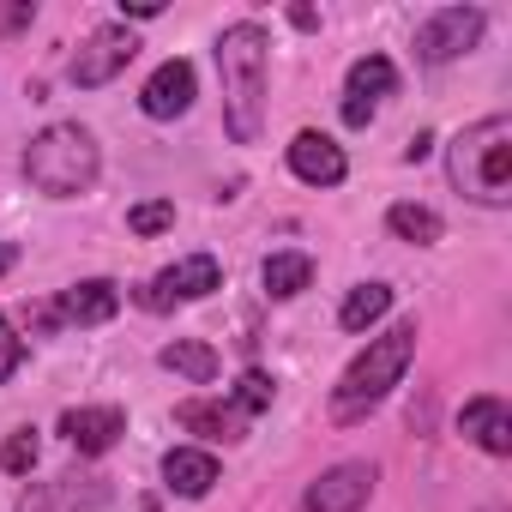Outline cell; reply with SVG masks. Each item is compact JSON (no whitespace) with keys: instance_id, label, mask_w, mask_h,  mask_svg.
<instances>
[{"instance_id":"6da1fadb","label":"cell","mask_w":512,"mask_h":512,"mask_svg":"<svg viewBox=\"0 0 512 512\" xmlns=\"http://www.w3.org/2000/svg\"><path fill=\"white\" fill-rule=\"evenodd\" d=\"M217 79H223V127L235 145H253L266 127V79H272V43L266 31L241 19L217 37Z\"/></svg>"},{"instance_id":"7a4b0ae2","label":"cell","mask_w":512,"mask_h":512,"mask_svg":"<svg viewBox=\"0 0 512 512\" xmlns=\"http://www.w3.org/2000/svg\"><path fill=\"white\" fill-rule=\"evenodd\" d=\"M410 356H416V320H398L392 332L368 338V350L344 368V380H338V392H332V422H338V428L368 422V416L386 404V392L404 380Z\"/></svg>"},{"instance_id":"3957f363","label":"cell","mask_w":512,"mask_h":512,"mask_svg":"<svg viewBox=\"0 0 512 512\" xmlns=\"http://www.w3.org/2000/svg\"><path fill=\"white\" fill-rule=\"evenodd\" d=\"M446 175L476 205H506L512 199V121L488 115V121L464 127L446 151Z\"/></svg>"},{"instance_id":"277c9868","label":"cell","mask_w":512,"mask_h":512,"mask_svg":"<svg viewBox=\"0 0 512 512\" xmlns=\"http://www.w3.org/2000/svg\"><path fill=\"white\" fill-rule=\"evenodd\" d=\"M97 169H103L97 139H91L79 121H55V127H43V133L31 139V151H25V181H31L37 193H49V199H73V193H85V187L97 181Z\"/></svg>"},{"instance_id":"5b68a950","label":"cell","mask_w":512,"mask_h":512,"mask_svg":"<svg viewBox=\"0 0 512 512\" xmlns=\"http://www.w3.org/2000/svg\"><path fill=\"white\" fill-rule=\"evenodd\" d=\"M211 290H223V266L211 260V253H193V260L157 272V278L139 290V308H145V314H163V308H175V302H199V296H211Z\"/></svg>"},{"instance_id":"8992f818","label":"cell","mask_w":512,"mask_h":512,"mask_svg":"<svg viewBox=\"0 0 512 512\" xmlns=\"http://www.w3.org/2000/svg\"><path fill=\"white\" fill-rule=\"evenodd\" d=\"M133 55H139V37H133L127 25H103V31H91V43L73 55L67 79H73L79 91H97V85H109L115 73H127Z\"/></svg>"},{"instance_id":"52a82bcc","label":"cell","mask_w":512,"mask_h":512,"mask_svg":"<svg viewBox=\"0 0 512 512\" xmlns=\"http://www.w3.org/2000/svg\"><path fill=\"white\" fill-rule=\"evenodd\" d=\"M374 482H380V470H374V464H362V458L332 464L326 476H314V482H308L302 512H362V506L374 500Z\"/></svg>"},{"instance_id":"ba28073f","label":"cell","mask_w":512,"mask_h":512,"mask_svg":"<svg viewBox=\"0 0 512 512\" xmlns=\"http://www.w3.org/2000/svg\"><path fill=\"white\" fill-rule=\"evenodd\" d=\"M482 13L476 7H440L434 19H422V31H416V55L428 61V67H446V61H458L464 49H476V37H482Z\"/></svg>"},{"instance_id":"9c48e42d","label":"cell","mask_w":512,"mask_h":512,"mask_svg":"<svg viewBox=\"0 0 512 512\" xmlns=\"http://www.w3.org/2000/svg\"><path fill=\"white\" fill-rule=\"evenodd\" d=\"M392 91H398V67L386 55H362L350 67V79H344V121L350 127H368L374 109H380V97H392Z\"/></svg>"},{"instance_id":"30bf717a","label":"cell","mask_w":512,"mask_h":512,"mask_svg":"<svg viewBox=\"0 0 512 512\" xmlns=\"http://www.w3.org/2000/svg\"><path fill=\"white\" fill-rule=\"evenodd\" d=\"M61 434H67L85 458H103V452L127 434V410H115V404H79V410L61 416Z\"/></svg>"},{"instance_id":"8fae6325","label":"cell","mask_w":512,"mask_h":512,"mask_svg":"<svg viewBox=\"0 0 512 512\" xmlns=\"http://www.w3.org/2000/svg\"><path fill=\"white\" fill-rule=\"evenodd\" d=\"M290 169H296L308 187H338V181L350 175L344 145H338V139H326V133H314V127L290 139Z\"/></svg>"},{"instance_id":"7c38bea8","label":"cell","mask_w":512,"mask_h":512,"mask_svg":"<svg viewBox=\"0 0 512 512\" xmlns=\"http://www.w3.org/2000/svg\"><path fill=\"white\" fill-rule=\"evenodd\" d=\"M139 109H145L151 121H175V115H187V109H193V67H187V61H163V67L145 79Z\"/></svg>"},{"instance_id":"4fadbf2b","label":"cell","mask_w":512,"mask_h":512,"mask_svg":"<svg viewBox=\"0 0 512 512\" xmlns=\"http://www.w3.org/2000/svg\"><path fill=\"white\" fill-rule=\"evenodd\" d=\"M458 428H464L482 452H494V458L512 452V410H506V398H494V392L470 398V404L458 410Z\"/></svg>"},{"instance_id":"5bb4252c","label":"cell","mask_w":512,"mask_h":512,"mask_svg":"<svg viewBox=\"0 0 512 512\" xmlns=\"http://www.w3.org/2000/svg\"><path fill=\"white\" fill-rule=\"evenodd\" d=\"M115 308H121V290L109 278H85V284L61 290V302H55L61 326H103V320H115Z\"/></svg>"},{"instance_id":"9a60e30c","label":"cell","mask_w":512,"mask_h":512,"mask_svg":"<svg viewBox=\"0 0 512 512\" xmlns=\"http://www.w3.org/2000/svg\"><path fill=\"white\" fill-rule=\"evenodd\" d=\"M217 458L211 452H199V446H175V452H163V482L181 494V500H205L211 488H217Z\"/></svg>"},{"instance_id":"2e32d148","label":"cell","mask_w":512,"mask_h":512,"mask_svg":"<svg viewBox=\"0 0 512 512\" xmlns=\"http://www.w3.org/2000/svg\"><path fill=\"white\" fill-rule=\"evenodd\" d=\"M175 422H181L187 434H199V440H223V446L247 440V422H241V410H229V404H211V398H187V404H175Z\"/></svg>"},{"instance_id":"e0dca14e","label":"cell","mask_w":512,"mask_h":512,"mask_svg":"<svg viewBox=\"0 0 512 512\" xmlns=\"http://www.w3.org/2000/svg\"><path fill=\"white\" fill-rule=\"evenodd\" d=\"M169 374H181V380H193V386H211L217 380V350L211 344H199V338H175V344H163V356H157Z\"/></svg>"},{"instance_id":"ac0fdd59","label":"cell","mask_w":512,"mask_h":512,"mask_svg":"<svg viewBox=\"0 0 512 512\" xmlns=\"http://www.w3.org/2000/svg\"><path fill=\"white\" fill-rule=\"evenodd\" d=\"M260 278H266V296L290 302V296H302L314 284V260H308V253H272V260L260 266Z\"/></svg>"},{"instance_id":"d6986e66","label":"cell","mask_w":512,"mask_h":512,"mask_svg":"<svg viewBox=\"0 0 512 512\" xmlns=\"http://www.w3.org/2000/svg\"><path fill=\"white\" fill-rule=\"evenodd\" d=\"M386 308H392V290H386V284H356V290L344 296V308H338V326H344V332H368Z\"/></svg>"},{"instance_id":"ffe728a7","label":"cell","mask_w":512,"mask_h":512,"mask_svg":"<svg viewBox=\"0 0 512 512\" xmlns=\"http://www.w3.org/2000/svg\"><path fill=\"white\" fill-rule=\"evenodd\" d=\"M386 223H392V235H404V241H416V247H434V241L446 235L440 211H428V205H392Z\"/></svg>"},{"instance_id":"44dd1931","label":"cell","mask_w":512,"mask_h":512,"mask_svg":"<svg viewBox=\"0 0 512 512\" xmlns=\"http://www.w3.org/2000/svg\"><path fill=\"white\" fill-rule=\"evenodd\" d=\"M272 398H278V386H272V374H260V368H247V374L235 380V410H241V416L272 410Z\"/></svg>"},{"instance_id":"7402d4cb","label":"cell","mask_w":512,"mask_h":512,"mask_svg":"<svg viewBox=\"0 0 512 512\" xmlns=\"http://www.w3.org/2000/svg\"><path fill=\"white\" fill-rule=\"evenodd\" d=\"M169 223H175V199H145V205L127 211V229L133 235H163Z\"/></svg>"},{"instance_id":"603a6c76","label":"cell","mask_w":512,"mask_h":512,"mask_svg":"<svg viewBox=\"0 0 512 512\" xmlns=\"http://www.w3.org/2000/svg\"><path fill=\"white\" fill-rule=\"evenodd\" d=\"M37 452H43V446H37V428H19V434H13L7 446H0V470H13V476H25V470L37 464Z\"/></svg>"},{"instance_id":"cb8c5ba5","label":"cell","mask_w":512,"mask_h":512,"mask_svg":"<svg viewBox=\"0 0 512 512\" xmlns=\"http://www.w3.org/2000/svg\"><path fill=\"white\" fill-rule=\"evenodd\" d=\"M19 362H25V338H19L7 320H0V380H13V374H19Z\"/></svg>"},{"instance_id":"d4e9b609","label":"cell","mask_w":512,"mask_h":512,"mask_svg":"<svg viewBox=\"0 0 512 512\" xmlns=\"http://www.w3.org/2000/svg\"><path fill=\"white\" fill-rule=\"evenodd\" d=\"M19 512H55V494L49 488H25L19 494Z\"/></svg>"},{"instance_id":"484cf974","label":"cell","mask_w":512,"mask_h":512,"mask_svg":"<svg viewBox=\"0 0 512 512\" xmlns=\"http://www.w3.org/2000/svg\"><path fill=\"white\" fill-rule=\"evenodd\" d=\"M428 151H434V139H428V133H416V139H410V145H404V163H422V157H428Z\"/></svg>"},{"instance_id":"4316f807","label":"cell","mask_w":512,"mask_h":512,"mask_svg":"<svg viewBox=\"0 0 512 512\" xmlns=\"http://www.w3.org/2000/svg\"><path fill=\"white\" fill-rule=\"evenodd\" d=\"M290 25H296V31H314V25H320V13H314V7H290Z\"/></svg>"},{"instance_id":"83f0119b","label":"cell","mask_w":512,"mask_h":512,"mask_svg":"<svg viewBox=\"0 0 512 512\" xmlns=\"http://www.w3.org/2000/svg\"><path fill=\"white\" fill-rule=\"evenodd\" d=\"M31 19H37V7H13V13L0 19V25H7V31H19V25H31Z\"/></svg>"},{"instance_id":"f1b7e54d","label":"cell","mask_w":512,"mask_h":512,"mask_svg":"<svg viewBox=\"0 0 512 512\" xmlns=\"http://www.w3.org/2000/svg\"><path fill=\"white\" fill-rule=\"evenodd\" d=\"M13 266H19V247H13V241H0V278H7Z\"/></svg>"},{"instance_id":"f546056e","label":"cell","mask_w":512,"mask_h":512,"mask_svg":"<svg viewBox=\"0 0 512 512\" xmlns=\"http://www.w3.org/2000/svg\"><path fill=\"white\" fill-rule=\"evenodd\" d=\"M121 13H127V19H157L163 7H157V0H139V7H121Z\"/></svg>"}]
</instances>
